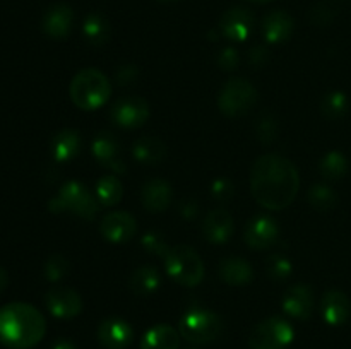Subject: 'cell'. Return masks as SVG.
I'll return each mask as SVG.
<instances>
[{
	"label": "cell",
	"instance_id": "obj_1",
	"mask_svg": "<svg viewBox=\"0 0 351 349\" xmlns=\"http://www.w3.org/2000/svg\"><path fill=\"white\" fill-rule=\"evenodd\" d=\"M300 174L295 164L280 154H264L250 170V192L256 202L271 211H283L295 201Z\"/></svg>",
	"mask_w": 351,
	"mask_h": 349
},
{
	"label": "cell",
	"instance_id": "obj_2",
	"mask_svg": "<svg viewBox=\"0 0 351 349\" xmlns=\"http://www.w3.org/2000/svg\"><path fill=\"white\" fill-rule=\"evenodd\" d=\"M47 334V320L29 303H9L0 308V344L9 349H31Z\"/></svg>",
	"mask_w": 351,
	"mask_h": 349
},
{
	"label": "cell",
	"instance_id": "obj_3",
	"mask_svg": "<svg viewBox=\"0 0 351 349\" xmlns=\"http://www.w3.org/2000/svg\"><path fill=\"white\" fill-rule=\"evenodd\" d=\"M69 92H71L72 103L77 108L93 112V109L105 106L110 98V92H112V86L101 70L84 68L74 75Z\"/></svg>",
	"mask_w": 351,
	"mask_h": 349
},
{
	"label": "cell",
	"instance_id": "obj_4",
	"mask_svg": "<svg viewBox=\"0 0 351 349\" xmlns=\"http://www.w3.org/2000/svg\"><path fill=\"white\" fill-rule=\"evenodd\" d=\"M99 202L96 201L95 194L88 190L84 183L81 181H67L65 185H62V188L58 190V194L48 204L53 214H62V212H72L77 218L86 219V221H91L95 219V216L99 211Z\"/></svg>",
	"mask_w": 351,
	"mask_h": 349
},
{
	"label": "cell",
	"instance_id": "obj_5",
	"mask_svg": "<svg viewBox=\"0 0 351 349\" xmlns=\"http://www.w3.org/2000/svg\"><path fill=\"white\" fill-rule=\"evenodd\" d=\"M163 262L168 276L182 286L194 287L204 279V262L192 246H170L167 255L163 257Z\"/></svg>",
	"mask_w": 351,
	"mask_h": 349
},
{
	"label": "cell",
	"instance_id": "obj_6",
	"mask_svg": "<svg viewBox=\"0 0 351 349\" xmlns=\"http://www.w3.org/2000/svg\"><path fill=\"white\" fill-rule=\"evenodd\" d=\"M223 331V322L208 308H192L178 322V332L187 342L194 346L209 344Z\"/></svg>",
	"mask_w": 351,
	"mask_h": 349
},
{
	"label": "cell",
	"instance_id": "obj_7",
	"mask_svg": "<svg viewBox=\"0 0 351 349\" xmlns=\"http://www.w3.org/2000/svg\"><path fill=\"white\" fill-rule=\"evenodd\" d=\"M259 94L249 81L233 77L221 88L218 96L219 112L228 118H239L256 106Z\"/></svg>",
	"mask_w": 351,
	"mask_h": 349
},
{
	"label": "cell",
	"instance_id": "obj_8",
	"mask_svg": "<svg viewBox=\"0 0 351 349\" xmlns=\"http://www.w3.org/2000/svg\"><path fill=\"white\" fill-rule=\"evenodd\" d=\"M295 331L283 317H269L259 322L249 335L250 349H287L293 342Z\"/></svg>",
	"mask_w": 351,
	"mask_h": 349
},
{
	"label": "cell",
	"instance_id": "obj_9",
	"mask_svg": "<svg viewBox=\"0 0 351 349\" xmlns=\"http://www.w3.org/2000/svg\"><path fill=\"white\" fill-rule=\"evenodd\" d=\"M110 118L120 129H139L149 118V105L139 96H125L112 106Z\"/></svg>",
	"mask_w": 351,
	"mask_h": 349
},
{
	"label": "cell",
	"instance_id": "obj_10",
	"mask_svg": "<svg viewBox=\"0 0 351 349\" xmlns=\"http://www.w3.org/2000/svg\"><path fill=\"white\" fill-rule=\"evenodd\" d=\"M280 238V224L269 214H257L247 222L243 240L252 250L271 248Z\"/></svg>",
	"mask_w": 351,
	"mask_h": 349
},
{
	"label": "cell",
	"instance_id": "obj_11",
	"mask_svg": "<svg viewBox=\"0 0 351 349\" xmlns=\"http://www.w3.org/2000/svg\"><path fill=\"white\" fill-rule=\"evenodd\" d=\"M45 305L55 318L71 320L82 311V300L77 291L65 286H55L45 296Z\"/></svg>",
	"mask_w": 351,
	"mask_h": 349
},
{
	"label": "cell",
	"instance_id": "obj_12",
	"mask_svg": "<svg viewBox=\"0 0 351 349\" xmlns=\"http://www.w3.org/2000/svg\"><path fill=\"white\" fill-rule=\"evenodd\" d=\"M96 337L106 349H127L134 341V328L123 318L110 317L98 325Z\"/></svg>",
	"mask_w": 351,
	"mask_h": 349
},
{
	"label": "cell",
	"instance_id": "obj_13",
	"mask_svg": "<svg viewBox=\"0 0 351 349\" xmlns=\"http://www.w3.org/2000/svg\"><path fill=\"white\" fill-rule=\"evenodd\" d=\"M137 221L127 211H115L106 214L99 222V233L110 243H127L136 235Z\"/></svg>",
	"mask_w": 351,
	"mask_h": 349
},
{
	"label": "cell",
	"instance_id": "obj_14",
	"mask_svg": "<svg viewBox=\"0 0 351 349\" xmlns=\"http://www.w3.org/2000/svg\"><path fill=\"white\" fill-rule=\"evenodd\" d=\"M256 24V17L245 7H232L226 10L219 21L223 36L232 41H245L250 36Z\"/></svg>",
	"mask_w": 351,
	"mask_h": 349
},
{
	"label": "cell",
	"instance_id": "obj_15",
	"mask_svg": "<svg viewBox=\"0 0 351 349\" xmlns=\"http://www.w3.org/2000/svg\"><path fill=\"white\" fill-rule=\"evenodd\" d=\"M283 311L291 318L297 320H307L311 318L314 310V293L308 284H293L288 287L283 296Z\"/></svg>",
	"mask_w": 351,
	"mask_h": 349
},
{
	"label": "cell",
	"instance_id": "obj_16",
	"mask_svg": "<svg viewBox=\"0 0 351 349\" xmlns=\"http://www.w3.org/2000/svg\"><path fill=\"white\" fill-rule=\"evenodd\" d=\"M72 26H74V10L67 3H55L41 19V29L47 36L53 40H64L71 34Z\"/></svg>",
	"mask_w": 351,
	"mask_h": 349
},
{
	"label": "cell",
	"instance_id": "obj_17",
	"mask_svg": "<svg viewBox=\"0 0 351 349\" xmlns=\"http://www.w3.org/2000/svg\"><path fill=\"white\" fill-rule=\"evenodd\" d=\"M91 153L101 166L108 168V170L115 171V173H123L125 171V164L120 159V144L112 133L99 132L93 139Z\"/></svg>",
	"mask_w": 351,
	"mask_h": 349
},
{
	"label": "cell",
	"instance_id": "obj_18",
	"mask_svg": "<svg viewBox=\"0 0 351 349\" xmlns=\"http://www.w3.org/2000/svg\"><path fill=\"white\" fill-rule=\"evenodd\" d=\"M233 218L226 209H215L202 222V236L213 245H223L233 235Z\"/></svg>",
	"mask_w": 351,
	"mask_h": 349
},
{
	"label": "cell",
	"instance_id": "obj_19",
	"mask_svg": "<svg viewBox=\"0 0 351 349\" xmlns=\"http://www.w3.org/2000/svg\"><path fill=\"white\" fill-rule=\"evenodd\" d=\"M171 198H173V190L171 185L167 180L161 178H153V180L146 181L141 190V202L146 211L158 214L170 207Z\"/></svg>",
	"mask_w": 351,
	"mask_h": 349
},
{
	"label": "cell",
	"instance_id": "obj_20",
	"mask_svg": "<svg viewBox=\"0 0 351 349\" xmlns=\"http://www.w3.org/2000/svg\"><path fill=\"white\" fill-rule=\"evenodd\" d=\"M321 313L328 325H332V327L343 325L351 315L350 298L343 291H328L321 300Z\"/></svg>",
	"mask_w": 351,
	"mask_h": 349
},
{
	"label": "cell",
	"instance_id": "obj_21",
	"mask_svg": "<svg viewBox=\"0 0 351 349\" xmlns=\"http://www.w3.org/2000/svg\"><path fill=\"white\" fill-rule=\"evenodd\" d=\"M295 29L293 17L285 10H273L263 21V36L267 43H285L291 38Z\"/></svg>",
	"mask_w": 351,
	"mask_h": 349
},
{
	"label": "cell",
	"instance_id": "obj_22",
	"mask_svg": "<svg viewBox=\"0 0 351 349\" xmlns=\"http://www.w3.org/2000/svg\"><path fill=\"white\" fill-rule=\"evenodd\" d=\"M218 272L223 283L230 284V286H247L254 279L252 266L245 259L237 255L223 259L219 262Z\"/></svg>",
	"mask_w": 351,
	"mask_h": 349
},
{
	"label": "cell",
	"instance_id": "obj_23",
	"mask_svg": "<svg viewBox=\"0 0 351 349\" xmlns=\"http://www.w3.org/2000/svg\"><path fill=\"white\" fill-rule=\"evenodd\" d=\"M180 332L168 324H158L146 331L141 339V349H178Z\"/></svg>",
	"mask_w": 351,
	"mask_h": 349
},
{
	"label": "cell",
	"instance_id": "obj_24",
	"mask_svg": "<svg viewBox=\"0 0 351 349\" xmlns=\"http://www.w3.org/2000/svg\"><path fill=\"white\" fill-rule=\"evenodd\" d=\"M81 135L75 129L58 130L51 139V156L58 163H67L74 159L81 151Z\"/></svg>",
	"mask_w": 351,
	"mask_h": 349
},
{
	"label": "cell",
	"instance_id": "obj_25",
	"mask_svg": "<svg viewBox=\"0 0 351 349\" xmlns=\"http://www.w3.org/2000/svg\"><path fill=\"white\" fill-rule=\"evenodd\" d=\"M132 154L141 164H160L167 157V146L154 135H143L134 142Z\"/></svg>",
	"mask_w": 351,
	"mask_h": 349
},
{
	"label": "cell",
	"instance_id": "obj_26",
	"mask_svg": "<svg viewBox=\"0 0 351 349\" xmlns=\"http://www.w3.org/2000/svg\"><path fill=\"white\" fill-rule=\"evenodd\" d=\"M160 270L154 266H143L130 274L129 287L137 296H149L160 287Z\"/></svg>",
	"mask_w": 351,
	"mask_h": 349
},
{
	"label": "cell",
	"instance_id": "obj_27",
	"mask_svg": "<svg viewBox=\"0 0 351 349\" xmlns=\"http://www.w3.org/2000/svg\"><path fill=\"white\" fill-rule=\"evenodd\" d=\"M84 40L93 47H101L110 40V24L103 14L91 12L82 23Z\"/></svg>",
	"mask_w": 351,
	"mask_h": 349
},
{
	"label": "cell",
	"instance_id": "obj_28",
	"mask_svg": "<svg viewBox=\"0 0 351 349\" xmlns=\"http://www.w3.org/2000/svg\"><path fill=\"white\" fill-rule=\"evenodd\" d=\"M95 197L99 202V205H105V207L117 205L123 197L122 181L115 174H105L96 183Z\"/></svg>",
	"mask_w": 351,
	"mask_h": 349
},
{
	"label": "cell",
	"instance_id": "obj_29",
	"mask_svg": "<svg viewBox=\"0 0 351 349\" xmlns=\"http://www.w3.org/2000/svg\"><path fill=\"white\" fill-rule=\"evenodd\" d=\"M319 171H321V174L326 180L336 181L345 177L346 171H348V159L339 151H331V153H328L321 159Z\"/></svg>",
	"mask_w": 351,
	"mask_h": 349
},
{
	"label": "cell",
	"instance_id": "obj_30",
	"mask_svg": "<svg viewBox=\"0 0 351 349\" xmlns=\"http://www.w3.org/2000/svg\"><path fill=\"white\" fill-rule=\"evenodd\" d=\"M348 96L343 91H331L322 98L321 112L326 118L339 120L348 112Z\"/></svg>",
	"mask_w": 351,
	"mask_h": 349
},
{
	"label": "cell",
	"instance_id": "obj_31",
	"mask_svg": "<svg viewBox=\"0 0 351 349\" xmlns=\"http://www.w3.org/2000/svg\"><path fill=\"white\" fill-rule=\"evenodd\" d=\"M307 201L317 211H331L338 204V195L331 187L319 183L308 188Z\"/></svg>",
	"mask_w": 351,
	"mask_h": 349
},
{
	"label": "cell",
	"instance_id": "obj_32",
	"mask_svg": "<svg viewBox=\"0 0 351 349\" xmlns=\"http://www.w3.org/2000/svg\"><path fill=\"white\" fill-rule=\"evenodd\" d=\"M69 274V262L64 255H55L48 257V260L45 262V277H47L50 283H58L60 279H64Z\"/></svg>",
	"mask_w": 351,
	"mask_h": 349
},
{
	"label": "cell",
	"instance_id": "obj_33",
	"mask_svg": "<svg viewBox=\"0 0 351 349\" xmlns=\"http://www.w3.org/2000/svg\"><path fill=\"white\" fill-rule=\"evenodd\" d=\"M278 133H280V125H278L276 116H273L271 113L261 116V120L257 122V139L267 146L278 139Z\"/></svg>",
	"mask_w": 351,
	"mask_h": 349
},
{
	"label": "cell",
	"instance_id": "obj_34",
	"mask_svg": "<svg viewBox=\"0 0 351 349\" xmlns=\"http://www.w3.org/2000/svg\"><path fill=\"white\" fill-rule=\"evenodd\" d=\"M266 269H267V274H269L273 279L281 281V279H287V277H290L291 270H293V266H291V262L287 259V257L273 255L267 259Z\"/></svg>",
	"mask_w": 351,
	"mask_h": 349
},
{
	"label": "cell",
	"instance_id": "obj_35",
	"mask_svg": "<svg viewBox=\"0 0 351 349\" xmlns=\"http://www.w3.org/2000/svg\"><path fill=\"white\" fill-rule=\"evenodd\" d=\"M141 243H143L146 252L153 253V255L156 257H161V259H163V257L167 255L168 250H170V246H168V243L165 242L163 236L156 231L146 233V235L143 236V240H141Z\"/></svg>",
	"mask_w": 351,
	"mask_h": 349
},
{
	"label": "cell",
	"instance_id": "obj_36",
	"mask_svg": "<svg viewBox=\"0 0 351 349\" xmlns=\"http://www.w3.org/2000/svg\"><path fill=\"white\" fill-rule=\"evenodd\" d=\"M235 194V188H233V183L226 178H218V180L213 181L211 185V195L215 201L219 202H228L230 198Z\"/></svg>",
	"mask_w": 351,
	"mask_h": 349
},
{
	"label": "cell",
	"instance_id": "obj_37",
	"mask_svg": "<svg viewBox=\"0 0 351 349\" xmlns=\"http://www.w3.org/2000/svg\"><path fill=\"white\" fill-rule=\"evenodd\" d=\"M240 64V55H239V50L233 47H228V48H223L221 53L218 55V65L221 70H235L237 67H239Z\"/></svg>",
	"mask_w": 351,
	"mask_h": 349
},
{
	"label": "cell",
	"instance_id": "obj_38",
	"mask_svg": "<svg viewBox=\"0 0 351 349\" xmlns=\"http://www.w3.org/2000/svg\"><path fill=\"white\" fill-rule=\"evenodd\" d=\"M332 16H335V14H332L331 7L326 5V3H317V5L312 9L311 21L317 24V26H324V24L331 23Z\"/></svg>",
	"mask_w": 351,
	"mask_h": 349
},
{
	"label": "cell",
	"instance_id": "obj_39",
	"mask_svg": "<svg viewBox=\"0 0 351 349\" xmlns=\"http://www.w3.org/2000/svg\"><path fill=\"white\" fill-rule=\"evenodd\" d=\"M137 75H139V72H137L136 65L125 64V65H120L119 70H117L115 74V79L120 86H129L137 81Z\"/></svg>",
	"mask_w": 351,
	"mask_h": 349
},
{
	"label": "cell",
	"instance_id": "obj_40",
	"mask_svg": "<svg viewBox=\"0 0 351 349\" xmlns=\"http://www.w3.org/2000/svg\"><path fill=\"white\" fill-rule=\"evenodd\" d=\"M269 58H271L269 50H267L266 47H263V44H257V47H254L252 50H250L249 64L252 65L254 68H261L269 62Z\"/></svg>",
	"mask_w": 351,
	"mask_h": 349
},
{
	"label": "cell",
	"instance_id": "obj_41",
	"mask_svg": "<svg viewBox=\"0 0 351 349\" xmlns=\"http://www.w3.org/2000/svg\"><path fill=\"white\" fill-rule=\"evenodd\" d=\"M199 212V205L197 202L192 201V198H187V201H184L180 204V214L184 219H195V216H197Z\"/></svg>",
	"mask_w": 351,
	"mask_h": 349
},
{
	"label": "cell",
	"instance_id": "obj_42",
	"mask_svg": "<svg viewBox=\"0 0 351 349\" xmlns=\"http://www.w3.org/2000/svg\"><path fill=\"white\" fill-rule=\"evenodd\" d=\"M50 349H77V348H75L74 342L69 341V339H58Z\"/></svg>",
	"mask_w": 351,
	"mask_h": 349
},
{
	"label": "cell",
	"instance_id": "obj_43",
	"mask_svg": "<svg viewBox=\"0 0 351 349\" xmlns=\"http://www.w3.org/2000/svg\"><path fill=\"white\" fill-rule=\"evenodd\" d=\"M7 283H9V276H7V270L3 267H0V293L7 287Z\"/></svg>",
	"mask_w": 351,
	"mask_h": 349
},
{
	"label": "cell",
	"instance_id": "obj_44",
	"mask_svg": "<svg viewBox=\"0 0 351 349\" xmlns=\"http://www.w3.org/2000/svg\"><path fill=\"white\" fill-rule=\"evenodd\" d=\"M245 2H252V3H266L269 0H245Z\"/></svg>",
	"mask_w": 351,
	"mask_h": 349
},
{
	"label": "cell",
	"instance_id": "obj_45",
	"mask_svg": "<svg viewBox=\"0 0 351 349\" xmlns=\"http://www.w3.org/2000/svg\"><path fill=\"white\" fill-rule=\"evenodd\" d=\"M158 2H161V3H170V2H175V0H158Z\"/></svg>",
	"mask_w": 351,
	"mask_h": 349
},
{
	"label": "cell",
	"instance_id": "obj_46",
	"mask_svg": "<svg viewBox=\"0 0 351 349\" xmlns=\"http://www.w3.org/2000/svg\"><path fill=\"white\" fill-rule=\"evenodd\" d=\"M187 349H197V348H187Z\"/></svg>",
	"mask_w": 351,
	"mask_h": 349
}]
</instances>
